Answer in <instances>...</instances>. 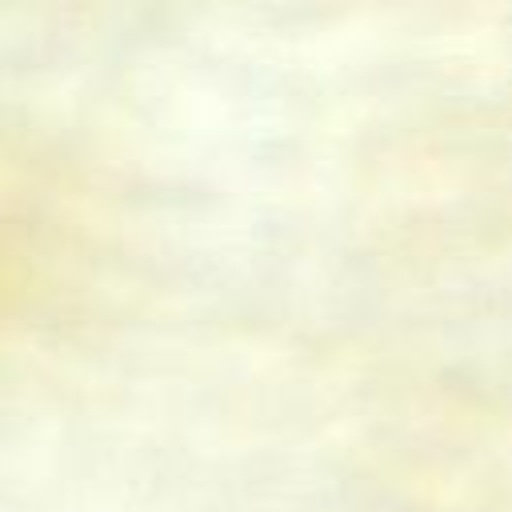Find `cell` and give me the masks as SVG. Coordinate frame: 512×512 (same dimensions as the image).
<instances>
[{
    "instance_id": "1",
    "label": "cell",
    "mask_w": 512,
    "mask_h": 512,
    "mask_svg": "<svg viewBox=\"0 0 512 512\" xmlns=\"http://www.w3.org/2000/svg\"><path fill=\"white\" fill-rule=\"evenodd\" d=\"M8 248H12V244H8V224L0 220V264H4V256H8Z\"/></svg>"
}]
</instances>
